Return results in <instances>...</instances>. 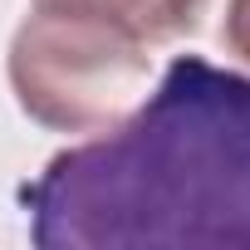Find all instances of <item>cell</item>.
<instances>
[{
    "instance_id": "1",
    "label": "cell",
    "mask_w": 250,
    "mask_h": 250,
    "mask_svg": "<svg viewBox=\"0 0 250 250\" xmlns=\"http://www.w3.org/2000/svg\"><path fill=\"white\" fill-rule=\"evenodd\" d=\"M40 250L250 245V79L172 59L143 108L20 191Z\"/></svg>"
},
{
    "instance_id": "2",
    "label": "cell",
    "mask_w": 250,
    "mask_h": 250,
    "mask_svg": "<svg viewBox=\"0 0 250 250\" xmlns=\"http://www.w3.org/2000/svg\"><path fill=\"white\" fill-rule=\"evenodd\" d=\"M147 40L123 20L35 0V10L10 40V88L15 103L54 133L113 128L147 79Z\"/></svg>"
},
{
    "instance_id": "3",
    "label": "cell",
    "mask_w": 250,
    "mask_h": 250,
    "mask_svg": "<svg viewBox=\"0 0 250 250\" xmlns=\"http://www.w3.org/2000/svg\"><path fill=\"white\" fill-rule=\"evenodd\" d=\"M64 5L103 10V15L123 20L128 30H138L147 44H162V40H182L196 30L206 0H64Z\"/></svg>"
},
{
    "instance_id": "4",
    "label": "cell",
    "mask_w": 250,
    "mask_h": 250,
    "mask_svg": "<svg viewBox=\"0 0 250 250\" xmlns=\"http://www.w3.org/2000/svg\"><path fill=\"white\" fill-rule=\"evenodd\" d=\"M221 40L230 54H240L250 64V0H226V25H221Z\"/></svg>"
}]
</instances>
